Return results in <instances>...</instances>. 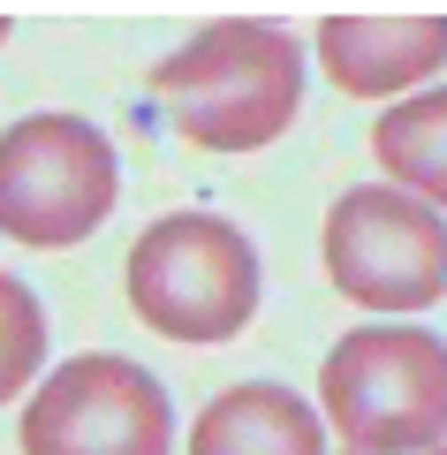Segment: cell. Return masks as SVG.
I'll return each instance as SVG.
<instances>
[{
	"mask_svg": "<svg viewBox=\"0 0 447 455\" xmlns=\"http://www.w3.org/2000/svg\"><path fill=\"white\" fill-rule=\"evenodd\" d=\"M152 99L190 145L258 152L296 122L304 99V46L273 23H205L152 76Z\"/></svg>",
	"mask_w": 447,
	"mask_h": 455,
	"instance_id": "6da1fadb",
	"label": "cell"
},
{
	"mask_svg": "<svg viewBox=\"0 0 447 455\" xmlns=\"http://www.w3.org/2000/svg\"><path fill=\"white\" fill-rule=\"evenodd\" d=\"M326 425L356 455H425L447 440V341L425 326H356L319 372Z\"/></svg>",
	"mask_w": 447,
	"mask_h": 455,
	"instance_id": "7a4b0ae2",
	"label": "cell"
},
{
	"mask_svg": "<svg viewBox=\"0 0 447 455\" xmlns=\"http://www.w3.org/2000/svg\"><path fill=\"white\" fill-rule=\"evenodd\" d=\"M122 289L167 341H227L258 311V251L220 212H167L137 235Z\"/></svg>",
	"mask_w": 447,
	"mask_h": 455,
	"instance_id": "3957f363",
	"label": "cell"
},
{
	"mask_svg": "<svg viewBox=\"0 0 447 455\" xmlns=\"http://www.w3.org/2000/svg\"><path fill=\"white\" fill-rule=\"evenodd\" d=\"M114 212V145L76 114H31L0 137V228L61 251Z\"/></svg>",
	"mask_w": 447,
	"mask_h": 455,
	"instance_id": "277c9868",
	"label": "cell"
},
{
	"mask_svg": "<svg viewBox=\"0 0 447 455\" xmlns=\"http://www.w3.org/2000/svg\"><path fill=\"white\" fill-rule=\"evenodd\" d=\"M326 274L364 311H425L447 296V228L410 190H349L326 212Z\"/></svg>",
	"mask_w": 447,
	"mask_h": 455,
	"instance_id": "5b68a950",
	"label": "cell"
},
{
	"mask_svg": "<svg viewBox=\"0 0 447 455\" xmlns=\"http://www.w3.org/2000/svg\"><path fill=\"white\" fill-rule=\"evenodd\" d=\"M167 387L129 357H68L23 410V455H167Z\"/></svg>",
	"mask_w": 447,
	"mask_h": 455,
	"instance_id": "8992f818",
	"label": "cell"
},
{
	"mask_svg": "<svg viewBox=\"0 0 447 455\" xmlns=\"http://www.w3.org/2000/svg\"><path fill=\"white\" fill-rule=\"evenodd\" d=\"M319 61L349 99L425 84L447 68V16L440 8H341L319 23Z\"/></svg>",
	"mask_w": 447,
	"mask_h": 455,
	"instance_id": "52a82bcc",
	"label": "cell"
},
{
	"mask_svg": "<svg viewBox=\"0 0 447 455\" xmlns=\"http://www.w3.org/2000/svg\"><path fill=\"white\" fill-rule=\"evenodd\" d=\"M190 455H326V433L304 395L251 379V387H227L197 410Z\"/></svg>",
	"mask_w": 447,
	"mask_h": 455,
	"instance_id": "ba28073f",
	"label": "cell"
},
{
	"mask_svg": "<svg viewBox=\"0 0 447 455\" xmlns=\"http://www.w3.org/2000/svg\"><path fill=\"white\" fill-rule=\"evenodd\" d=\"M371 145H379V167L410 197H425V205L440 197L447 205V84L440 92L402 99V107H387L379 130H371Z\"/></svg>",
	"mask_w": 447,
	"mask_h": 455,
	"instance_id": "9c48e42d",
	"label": "cell"
},
{
	"mask_svg": "<svg viewBox=\"0 0 447 455\" xmlns=\"http://www.w3.org/2000/svg\"><path fill=\"white\" fill-rule=\"evenodd\" d=\"M38 349H46V319H38V296L23 281H0V395H16L38 372Z\"/></svg>",
	"mask_w": 447,
	"mask_h": 455,
	"instance_id": "30bf717a",
	"label": "cell"
},
{
	"mask_svg": "<svg viewBox=\"0 0 447 455\" xmlns=\"http://www.w3.org/2000/svg\"><path fill=\"white\" fill-rule=\"evenodd\" d=\"M349 455H356V448H349ZM425 455H447V440H440V448H425Z\"/></svg>",
	"mask_w": 447,
	"mask_h": 455,
	"instance_id": "8fae6325",
	"label": "cell"
}]
</instances>
